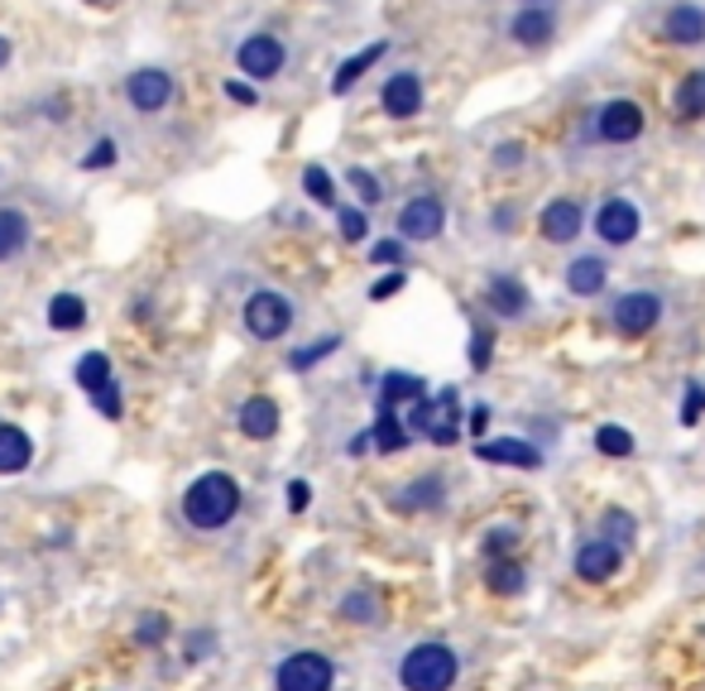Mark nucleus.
Instances as JSON below:
<instances>
[{
  "label": "nucleus",
  "mask_w": 705,
  "mask_h": 691,
  "mask_svg": "<svg viewBox=\"0 0 705 691\" xmlns=\"http://www.w3.org/2000/svg\"><path fill=\"white\" fill-rule=\"evenodd\" d=\"M604 533H610L614 543H629V538H633V518L619 514V509H610V514H604Z\"/></svg>",
  "instance_id": "c9c22d12"
},
{
  "label": "nucleus",
  "mask_w": 705,
  "mask_h": 691,
  "mask_svg": "<svg viewBox=\"0 0 705 691\" xmlns=\"http://www.w3.org/2000/svg\"><path fill=\"white\" fill-rule=\"evenodd\" d=\"M345 610H351V619H374V615H370V600H365V596H351V600H345Z\"/></svg>",
  "instance_id": "49530a36"
},
{
  "label": "nucleus",
  "mask_w": 705,
  "mask_h": 691,
  "mask_svg": "<svg viewBox=\"0 0 705 691\" xmlns=\"http://www.w3.org/2000/svg\"><path fill=\"white\" fill-rule=\"evenodd\" d=\"M403 283H408V274H403V269H394V274H384V279L370 288V298H394Z\"/></svg>",
  "instance_id": "58836bf2"
},
{
  "label": "nucleus",
  "mask_w": 705,
  "mask_h": 691,
  "mask_svg": "<svg viewBox=\"0 0 705 691\" xmlns=\"http://www.w3.org/2000/svg\"><path fill=\"white\" fill-rule=\"evenodd\" d=\"M240 432H245V437H255V442L273 437V432H279V403L265 399V394L245 399L240 403Z\"/></svg>",
  "instance_id": "a211bd4d"
},
{
  "label": "nucleus",
  "mask_w": 705,
  "mask_h": 691,
  "mask_svg": "<svg viewBox=\"0 0 705 691\" xmlns=\"http://www.w3.org/2000/svg\"><path fill=\"white\" fill-rule=\"evenodd\" d=\"M226 96L240 101V106H255V86H245V82H226Z\"/></svg>",
  "instance_id": "a18cd8bd"
},
{
  "label": "nucleus",
  "mask_w": 705,
  "mask_h": 691,
  "mask_svg": "<svg viewBox=\"0 0 705 691\" xmlns=\"http://www.w3.org/2000/svg\"><path fill=\"white\" fill-rule=\"evenodd\" d=\"M489 590H499V596L509 590L514 596V590H523V571L509 567V561H495V567H489Z\"/></svg>",
  "instance_id": "7c9ffc66"
},
{
  "label": "nucleus",
  "mask_w": 705,
  "mask_h": 691,
  "mask_svg": "<svg viewBox=\"0 0 705 691\" xmlns=\"http://www.w3.org/2000/svg\"><path fill=\"white\" fill-rule=\"evenodd\" d=\"M77 384L86 389V394H96V389H106L111 384V360L101 355V351H86L77 360Z\"/></svg>",
  "instance_id": "a878e982"
},
{
  "label": "nucleus",
  "mask_w": 705,
  "mask_h": 691,
  "mask_svg": "<svg viewBox=\"0 0 705 691\" xmlns=\"http://www.w3.org/2000/svg\"><path fill=\"white\" fill-rule=\"evenodd\" d=\"M86 6H111V0H86Z\"/></svg>",
  "instance_id": "3c124183"
},
{
  "label": "nucleus",
  "mask_w": 705,
  "mask_h": 691,
  "mask_svg": "<svg viewBox=\"0 0 705 691\" xmlns=\"http://www.w3.org/2000/svg\"><path fill=\"white\" fill-rule=\"evenodd\" d=\"M293 327V308L283 293H250L245 298V331L259 341H279Z\"/></svg>",
  "instance_id": "20e7f679"
},
{
  "label": "nucleus",
  "mask_w": 705,
  "mask_h": 691,
  "mask_svg": "<svg viewBox=\"0 0 705 691\" xmlns=\"http://www.w3.org/2000/svg\"><path fill=\"white\" fill-rule=\"evenodd\" d=\"M139 633H144V639H158V633H164V619H158V615H154V619H149V625H144Z\"/></svg>",
  "instance_id": "de8ad7c7"
},
{
  "label": "nucleus",
  "mask_w": 705,
  "mask_h": 691,
  "mask_svg": "<svg viewBox=\"0 0 705 691\" xmlns=\"http://www.w3.org/2000/svg\"><path fill=\"white\" fill-rule=\"evenodd\" d=\"M662 317V298L657 293H624L614 302V327L624 337H647Z\"/></svg>",
  "instance_id": "9b49d317"
},
{
  "label": "nucleus",
  "mask_w": 705,
  "mask_h": 691,
  "mask_svg": "<svg viewBox=\"0 0 705 691\" xmlns=\"http://www.w3.org/2000/svg\"><path fill=\"white\" fill-rule=\"evenodd\" d=\"M82 322H86V302L77 293H58L49 302V327L53 331H77Z\"/></svg>",
  "instance_id": "393cba45"
},
{
  "label": "nucleus",
  "mask_w": 705,
  "mask_h": 691,
  "mask_svg": "<svg viewBox=\"0 0 705 691\" xmlns=\"http://www.w3.org/2000/svg\"><path fill=\"white\" fill-rule=\"evenodd\" d=\"M380 106H384V115H394V121H413V115L423 111V78H417V72H394L380 92Z\"/></svg>",
  "instance_id": "ddd939ff"
},
{
  "label": "nucleus",
  "mask_w": 705,
  "mask_h": 691,
  "mask_svg": "<svg viewBox=\"0 0 705 691\" xmlns=\"http://www.w3.org/2000/svg\"><path fill=\"white\" fill-rule=\"evenodd\" d=\"M240 509V485L230 481V475L221 471H207V475H197L193 485H187V495H183V514H187V524L193 528H226L230 518H236Z\"/></svg>",
  "instance_id": "f257e3e1"
},
{
  "label": "nucleus",
  "mask_w": 705,
  "mask_h": 691,
  "mask_svg": "<svg viewBox=\"0 0 705 691\" xmlns=\"http://www.w3.org/2000/svg\"><path fill=\"white\" fill-rule=\"evenodd\" d=\"M6 63H10V39L0 34V68H6Z\"/></svg>",
  "instance_id": "8fccbe9b"
},
{
  "label": "nucleus",
  "mask_w": 705,
  "mask_h": 691,
  "mask_svg": "<svg viewBox=\"0 0 705 691\" xmlns=\"http://www.w3.org/2000/svg\"><path fill=\"white\" fill-rule=\"evenodd\" d=\"M485 417H489L485 409H475V413H470V432H485Z\"/></svg>",
  "instance_id": "09e8293b"
},
{
  "label": "nucleus",
  "mask_w": 705,
  "mask_h": 691,
  "mask_svg": "<svg viewBox=\"0 0 705 691\" xmlns=\"http://www.w3.org/2000/svg\"><path fill=\"white\" fill-rule=\"evenodd\" d=\"M604 279H610V265H604L600 255H581V259H571L567 265V288L576 298H595Z\"/></svg>",
  "instance_id": "6ab92c4d"
},
{
  "label": "nucleus",
  "mask_w": 705,
  "mask_h": 691,
  "mask_svg": "<svg viewBox=\"0 0 705 691\" xmlns=\"http://www.w3.org/2000/svg\"><path fill=\"white\" fill-rule=\"evenodd\" d=\"M643 125H647V115H643L639 101H629V96L604 101L600 115H595L600 140H610V144H629V140H639V135H643Z\"/></svg>",
  "instance_id": "39448f33"
},
{
  "label": "nucleus",
  "mask_w": 705,
  "mask_h": 691,
  "mask_svg": "<svg viewBox=\"0 0 705 691\" xmlns=\"http://www.w3.org/2000/svg\"><path fill=\"white\" fill-rule=\"evenodd\" d=\"M552 34H557V20H552V10H542V6H523L509 24V39L523 43V49H542Z\"/></svg>",
  "instance_id": "f3484780"
},
{
  "label": "nucleus",
  "mask_w": 705,
  "mask_h": 691,
  "mask_svg": "<svg viewBox=\"0 0 705 691\" xmlns=\"http://www.w3.org/2000/svg\"><path fill=\"white\" fill-rule=\"evenodd\" d=\"M403 399H423V380L417 374H388L384 380V389H380V409H394V403H403Z\"/></svg>",
  "instance_id": "bb28decb"
},
{
  "label": "nucleus",
  "mask_w": 705,
  "mask_h": 691,
  "mask_svg": "<svg viewBox=\"0 0 705 691\" xmlns=\"http://www.w3.org/2000/svg\"><path fill=\"white\" fill-rule=\"evenodd\" d=\"M336 346H341L336 337H322V341H312L308 351H298V355H293V370H308V365H317V360H322V355H331V351H336Z\"/></svg>",
  "instance_id": "473e14b6"
},
{
  "label": "nucleus",
  "mask_w": 705,
  "mask_h": 691,
  "mask_svg": "<svg viewBox=\"0 0 705 691\" xmlns=\"http://www.w3.org/2000/svg\"><path fill=\"white\" fill-rule=\"evenodd\" d=\"M523 6H538V0H523Z\"/></svg>",
  "instance_id": "603ef678"
},
{
  "label": "nucleus",
  "mask_w": 705,
  "mask_h": 691,
  "mask_svg": "<svg viewBox=\"0 0 705 691\" xmlns=\"http://www.w3.org/2000/svg\"><path fill=\"white\" fill-rule=\"evenodd\" d=\"M495 164H499V168H518V164H523V144H499V149H495Z\"/></svg>",
  "instance_id": "37998d69"
},
{
  "label": "nucleus",
  "mask_w": 705,
  "mask_h": 691,
  "mask_svg": "<svg viewBox=\"0 0 705 691\" xmlns=\"http://www.w3.org/2000/svg\"><path fill=\"white\" fill-rule=\"evenodd\" d=\"M125 96H129V106H135V111L154 115V111H164L173 101V78L164 68H139V72H129Z\"/></svg>",
  "instance_id": "1a4fd4ad"
},
{
  "label": "nucleus",
  "mask_w": 705,
  "mask_h": 691,
  "mask_svg": "<svg viewBox=\"0 0 705 691\" xmlns=\"http://www.w3.org/2000/svg\"><path fill=\"white\" fill-rule=\"evenodd\" d=\"M92 403H96V409L106 413V417H121V413H125V409H121V394H115V384L96 389V394H92Z\"/></svg>",
  "instance_id": "4c0bfd02"
},
{
  "label": "nucleus",
  "mask_w": 705,
  "mask_h": 691,
  "mask_svg": "<svg viewBox=\"0 0 705 691\" xmlns=\"http://www.w3.org/2000/svg\"><path fill=\"white\" fill-rule=\"evenodd\" d=\"M302 187H308V197L317 202V207H336V183H331V173L322 164L302 168Z\"/></svg>",
  "instance_id": "cd10ccee"
},
{
  "label": "nucleus",
  "mask_w": 705,
  "mask_h": 691,
  "mask_svg": "<svg viewBox=\"0 0 705 691\" xmlns=\"http://www.w3.org/2000/svg\"><path fill=\"white\" fill-rule=\"evenodd\" d=\"M29 245V221L24 212L14 207H0V259H14Z\"/></svg>",
  "instance_id": "b1692460"
},
{
  "label": "nucleus",
  "mask_w": 705,
  "mask_h": 691,
  "mask_svg": "<svg viewBox=\"0 0 705 691\" xmlns=\"http://www.w3.org/2000/svg\"><path fill=\"white\" fill-rule=\"evenodd\" d=\"M236 63L245 78H255V82H265V78H279V68H283V43L273 39V34H250L236 49Z\"/></svg>",
  "instance_id": "6e6552de"
},
{
  "label": "nucleus",
  "mask_w": 705,
  "mask_h": 691,
  "mask_svg": "<svg viewBox=\"0 0 705 691\" xmlns=\"http://www.w3.org/2000/svg\"><path fill=\"white\" fill-rule=\"evenodd\" d=\"M374 446H380V452H398V446H408V432H403L394 409H380V423H374Z\"/></svg>",
  "instance_id": "c85d7f7f"
},
{
  "label": "nucleus",
  "mask_w": 705,
  "mask_h": 691,
  "mask_svg": "<svg viewBox=\"0 0 705 691\" xmlns=\"http://www.w3.org/2000/svg\"><path fill=\"white\" fill-rule=\"evenodd\" d=\"M442 226H446L442 197H413V202H403V212H398V236H403V240H437Z\"/></svg>",
  "instance_id": "0eeeda50"
},
{
  "label": "nucleus",
  "mask_w": 705,
  "mask_h": 691,
  "mask_svg": "<svg viewBox=\"0 0 705 691\" xmlns=\"http://www.w3.org/2000/svg\"><path fill=\"white\" fill-rule=\"evenodd\" d=\"M370 259L374 265H403V240H380L370 250Z\"/></svg>",
  "instance_id": "e433bc0d"
},
{
  "label": "nucleus",
  "mask_w": 705,
  "mask_h": 691,
  "mask_svg": "<svg viewBox=\"0 0 705 691\" xmlns=\"http://www.w3.org/2000/svg\"><path fill=\"white\" fill-rule=\"evenodd\" d=\"M489 308L504 317H523L528 312V288L518 279H489Z\"/></svg>",
  "instance_id": "4be33fe9"
},
{
  "label": "nucleus",
  "mask_w": 705,
  "mask_h": 691,
  "mask_svg": "<svg viewBox=\"0 0 705 691\" xmlns=\"http://www.w3.org/2000/svg\"><path fill=\"white\" fill-rule=\"evenodd\" d=\"M672 106L682 121H701L705 115V72H686L682 86H676V96H672Z\"/></svg>",
  "instance_id": "5701e85b"
},
{
  "label": "nucleus",
  "mask_w": 705,
  "mask_h": 691,
  "mask_svg": "<svg viewBox=\"0 0 705 691\" xmlns=\"http://www.w3.org/2000/svg\"><path fill=\"white\" fill-rule=\"evenodd\" d=\"M595 236L604 245H629V240H639V207L624 197H610L604 207L595 212Z\"/></svg>",
  "instance_id": "f8f14e48"
},
{
  "label": "nucleus",
  "mask_w": 705,
  "mask_h": 691,
  "mask_svg": "<svg viewBox=\"0 0 705 691\" xmlns=\"http://www.w3.org/2000/svg\"><path fill=\"white\" fill-rule=\"evenodd\" d=\"M308 499H312L308 481H293V485H288V509H293V514H302V509H308Z\"/></svg>",
  "instance_id": "c03bdc74"
},
{
  "label": "nucleus",
  "mask_w": 705,
  "mask_h": 691,
  "mask_svg": "<svg viewBox=\"0 0 705 691\" xmlns=\"http://www.w3.org/2000/svg\"><path fill=\"white\" fill-rule=\"evenodd\" d=\"M514 543H518V533H514V528H489L485 553H504V547H514Z\"/></svg>",
  "instance_id": "79ce46f5"
},
{
  "label": "nucleus",
  "mask_w": 705,
  "mask_h": 691,
  "mask_svg": "<svg viewBox=\"0 0 705 691\" xmlns=\"http://www.w3.org/2000/svg\"><path fill=\"white\" fill-rule=\"evenodd\" d=\"M345 183L360 193V202H380L384 197V187H380V178H374L370 168H351V173H345Z\"/></svg>",
  "instance_id": "2f4dec72"
},
{
  "label": "nucleus",
  "mask_w": 705,
  "mask_h": 691,
  "mask_svg": "<svg viewBox=\"0 0 705 691\" xmlns=\"http://www.w3.org/2000/svg\"><path fill=\"white\" fill-rule=\"evenodd\" d=\"M331 658H322V653H293L279 668V691H331Z\"/></svg>",
  "instance_id": "423d86ee"
},
{
  "label": "nucleus",
  "mask_w": 705,
  "mask_h": 691,
  "mask_svg": "<svg viewBox=\"0 0 705 691\" xmlns=\"http://www.w3.org/2000/svg\"><path fill=\"white\" fill-rule=\"evenodd\" d=\"M619 567V543L614 538H585L576 547V576H585V581H610Z\"/></svg>",
  "instance_id": "4468645a"
},
{
  "label": "nucleus",
  "mask_w": 705,
  "mask_h": 691,
  "mask_svg": "<svg viewBox=\"0 0 705 691\" xmlns=\"http://www.w3.org/2000/svg\"><path fill=\"white\" fill-rule=\"evenodd\" d=\"M475 456L489 461V466H518V471H532L542 466V452L532 442H518V437H499V442H480Z\"/></svg>",
  "instance_id": "2eb2a0df"
},
{
  "label": "nucleus",
  "mask_w": 705,
  "mask_h": 691,
  "mask_svg": "<svg viewBox=\"0 0 705 691\" xmlns=\"http://www.w3.org/2000/svg\"><path fill=\"white\" fill-rule=\"evenodd\" d=\"M489 346H495V337H489V331H475V346H470V365L475 370L489 365Z\"/></svg>",
  "instance_id": "ea45409f"
},
{
  "label": "nucleus",
  "mask_w": 705,
  "mask_h": 691,
  "mask_svg": "<svg viewBox=\"0 0 705 691\" xmlns=\"http://www.w3.org/2000/svg\"><path fill=\"white\" fill-rule=\"evenodd\" d=\"M595 446H600V452H604V456H629V452H633V437H629V432H624V427L604 423V427L595 432Z\"/></svg>",
  "instance_id": "c756f323"
},
{
  "label": "nucleus",
  "mask_w": 705,
  "mask_h": 691,
  "mask_svg": "<svg viewBox=\"0 0 705 691\" xmlns=\"http://www.w3.org/2000/svg\"><path fill=\"white\" fill-rule=\"evenodd\" d=\"M384 49H388V43H384V39H374L370 49H360L355 58H345V63L336 68V78H331V92H336V96H345V92H351V86H355V82L365 78V72H370V68L384 58Z\"/></svg>",
  "instance_id": "412c9836"
},
{
  "label": "nucleus",
  "mask_w": 705,
  "mask_h": 691,
  "mask_svg": "<svg viewBox=\"0 0 705 691\" xmlns=\"http://www.w3.org/2000/svg\"><path fill=\"white\" fill-rule=\"evenodd\" d=\"M34 461V442L29 432H20L14 423H0V475H14Z\"/></svg>",
  "instance_id": "aec40b11"
},
{
  "label": "nucleus",
  "mask_w": 705,
  "mask_h": 691,
  "mask_svg": "<svg viewBox=\"0 0 705 691\" xmlns=\"http://www.w3.org/2000/svg\"><path fill=\"white\" fill-rule=\"evenodd\" d=\"M365 230H370L365 212H355V207H341V236H345V240H365Z\"/></svg>",
  "instance_id": "f704fd0d"
},
{
  "label": "nucleus",
  "mask_w": 705,
  "mask_h": 691,
  "mask_svg": "<svg viewBox=\"0 0 705 691\" xmlns=\"http://www.w3.org/2000/svg\"><path fill=\"white\" fill-rule=\"evenodd\" d=\"M662 39L667 43H705V10L701 6H672L667 14H662Z\"/></svg>",
  "instance_id": "dca6fc26"
},
{
  "label": "nucleus",
  "mask_w": 705,
  "mask_h": 691,
  "mask_svg": "<svg viewBox=\"0 0 705 691\" xmlns=\"http://www.w3.org/2000/svg\"><path fill=\"white\" fill-rule=\"evenodd\" d=\"M413 427L432 437L437 446H452L460 437V403H456V389H442L437 399H417L413 409Z\"/></svg>",
  "instance_id": "7ed1b4c3"
},
{
  "label": "nucleus",
  "mask_w": 705,
  "mask_h": 691,
  "mask_svg": "<svg viewBox=\"0 0 705 691\" xmlns=\"http://www.w3.org/2000/svg\"><path fill=\"white\" fill-rule=\"evenodd\" d=\"M701 409H705V394H701L696 384H691V389H686V403H682V423L691 427V423H696V417H701Z\"/></svg>",
  "instance_id": "a19ab883"
},
{
  "label": "nucleus",
  "mask_w": 705,
  "mask_h": 691,
  "mask_svg": "<svg viewBox=\"0 0 705 691\" xmlns=\"http://www.w3.org/2000/svg\"><path fill=\"white\" fill-rule=\"evenodd\" d=\"M403 691H446L456 682V653L446 643H417L398 668Z\"/></svg>",
  "instance_id": "f03ea898"
},
{
  "label": "nucleus",
  "mask_w": 705,
  "mask_h": 691,
  "mask_svg": "<svg viewBox=\"0 0 705 691\" xmlns=\"http://www.w3.org/2000/svg\"><path fill=\"white\" fill-rule=\"evenodd\" d=\"M538 230H542V240H552V245H571V240L585 230V212H581V202H571V197L547 202L542 216H538Z\"/></svg>",
  "instance_id": "9d476101"
},
{
  "label": "nucleus",
  "mask_w": 705,
  "mask_h": 691,
  "mask_svg": "<svg viewBox=\"0 0 705 691\" xmlns=\"http://www.w3.org/2000/svg\"><path fill=\"white\" fill-rule=\"evenodd\" d=\"M115 164V140H96L92 149H86V158H82V168L92 173V168H111Z\"/></svg>",
  "instance_id": "72a5a7b5"
}]
</instances>
